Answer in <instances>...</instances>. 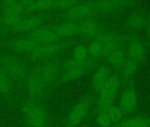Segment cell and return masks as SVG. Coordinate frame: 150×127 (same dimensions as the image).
I'll return each instance as SVG.
<instances>
[{"label":"cell","instance_id":"cell-1","mask_svg":"<svg viewBox=\"0 0 150 127\" xmlns=\"http://www.w3.org/2000/svg\"><path fill=\"white\" fill-rule=\"evenodd\" d=\"M21 109L28 127H49L47 112L39 101L25 99L21 102Z\"/></svg>","mask_w":150,"mask_h":127},{"label":"cell","instance_id":"cell-2","mask_svg":"<svg viewBox=\"0 0 150 127\" xmlns=\"http://www.w3.org/2000/svg\"><path fill=\"white\" fill-rule=\"evenodd\" d=\"M0 68L10 77L13 83H26L29 71L25 64L17 57L6 53H0Z\"/></svg>","mask_w":150,"mask_h":127},{"label":"cell","instance_id":"cell-3","mask_svg":"<svg viewBox=\"0 0 150 127\" xmlns=\"http://www.w3.org/2000/svg\"><path fill=\"white\" fill-rule=\"evenodd\" d=\"M64 64V62L60 59L50 58L44 60L35 67L42 77L48 89L59 80Z\"/></svg>","mask_w":150,"mask_h":127},{"label":"cell","instance_id":"cell-4","mask_svg":"<svg viewBox=\"0 0 150 127\" xmlns=\"http://www.w3.org/2000/svg\"><path fill=\"white\" fill-rule=\"evenodd\" d=\"M97 13L96 2H80L78 5L63 13L65 21L80 22L91 19Z\"/></svg>","mask_w":150,"mask_h":127},{"label":"cell","instance_id":"cell-5","mask_svg":"<svg viewBox=\"0 0 150 127\" xmlns=\"http://www.w3.org/2000/svg\"><path fill=\"white\" fill-rule=\"evenodd\" d=\"M92 61H88L86 63H78L72 60L71 58L64 62L59 77L60 82H69L81 77L88 71H89L92 66Z\"/></svg>","mask_w":150,"mask_h":127},{"label":"cell","instance_id":"cell-6","mask_svg":"<svg viewBox=\"0 0 150 127\" xmlns=\"http://www.w3.org/2000/svg\"><path fill=\"white\" fill-rule=\"evenodd\" d=\"M26 84L29 98L35 101L40 102V99H42L49 90L42 77L35 68L29 71Z\"/></svg>","mask_w":150,"mask_h":127},{"label":"cell","instance_id":"cell-7","mask_svg":"<svg viewBox=\"0 0 150 127\" xmlns=\"http://www.w3.org/2000/svg\"><path fill=\"white\" fill-rule=\"evenodd\" d=\"M119 86H120V80L117 76L113 75L109 78L104 87L99 92L100 95L97 104L98 111H102L111 106L116 97V95L119 89Z\"/></svg>","mask_w":150,"mask_h":127},{"label":"cell","instance_id":"cell-8","mask_svg":"<svg viewBox=\"0 0 150 127\" xmlns=\"http://www.w3.org/2000/svg\"><path fill=\"white\" fill-rule=\"evenodd\" d=\"M69 46L68 42H55L50 43H39L38 46L28 55L35 60L50 59L56 55L65 50Z\"/></svg>","mask_w":150,"mask_h":127},{"label":"cell","instance_id":"cell-9","mask_svg":"<svg viewBox=\"0 0 150 127\" xmlns=\"http://www.w3.org/2000/svg\"><path fill=\"white\" fill-rule=\"evenodd\" d=\"M50 17L46 14H32L24 16L19 24L12 30L16 33H31L41 28L46 27Z\"/></svg>","mask_w":150,"mask_h":127},{"label":"cell","instance_id":"cell-10","mask_svg":"<svg viewBox=\"0 0 150 127\" xmlns=\"http://www.w3.org/2000/svg\"><path fill=\"white\" fill-rule=\"evenodd\" d=\"M91 102L92 100L89 96H86L79 101L72 108L68 117L66 118L64 127H77L87 116Z\"/></svg>","mask_w":150,"mask_h":127},{"label":"cell","instance_id":"cell-11","mask_svg":"<svg viewBox=\"0 0 150 127\" xmlns=\"http://www.w3.org/2000/svg\"><path fill=\"white\" fill-rule=\"evenodd\" d=\"M122 110L118 107L110 106L102 111H99L96 116V123L102 127H108L122 118Z\"/></svg>","mask_w":150,"mask_h":127},{"label":"cell","instance_id":"cell-12","mask_svg":"<svg viewBox=\"0 0 150 127\" xmlns=\"http://www.w3.org/2000/svg\"><path fill=\"white\" fill-rule=\"evenodd\" d=\"M38 44L39 43L34 42L33 40H31L30 38L27 36V37L18 38V39L9 41L6 43V48L10 49L11 50L14 52L26 54L28 56L38 46Z\"/></svg>","mask_w":150,"mask_h":127},{"label":"cell","instance_id":"cell-13","mask_svg":"<svg viewBox=\"0 0 150 127\" xmlns=\"http://www.w3.org/2000/svg\"><path fill=\"white\" fill-rule=\"evenodd\" d=\"M28 37L37 43H50V42L61 41L57 36L52 26L51 27L46 26L35 31H33L28 34Z\"/></svg>","mask_w":150,"mask_h":127},{"label":"cell","instance_id":"cell-14","mask_svg":"<svg viewBox=\"0 0 150 127\" xmlns=\"http://www.w3.org/2000/svg\"><path fill=\"white\" fill-rule=\"evenodd\" d=\"M78 35L88 37V38H96L102 34L101 25L91 19L78 22Z\"/></svg>","mask_w":150,"mask_h":127},{"label":"cell","instance_id":"cell-15","mask_svg":"<svg viewBox=\"0 0 150 127\" xmlns=\"http://www.w3.org/2000/svg\"><path fill=\"white\" fill-rule=\"evenodd\" d=\"M53 29L59 40H64L68 37L78 35V22L64 21L63 23L52 26Z\"/></svg>","mask_w":150,"mask_h":127},{"label":"cell","instance_id":"cell-16","mask_svg":"<svg viewBox=\"0 0 150 127\" xmlns=\"http://www.w3.org/2000/svg\"><path fill=\"white\" fill-rule=\"evenodd\" d=\"M137 105V94L133 87L126 88L120 97L119 109L125 112H130L135 109Z\"/></svg>","mask_w":150,"mask_h":127},{"label":"cell","instance_id":"cell-17","mask_svg":"<svg viewBox=\"0 0 150 127\" xmlns=\"http://www.w3.org/2000/svg\"><path fill=\"white\" fill-rule=\"evenodd\" d=\"M56 0H29L24 1V5L27 8V11L30 13L33 12H46L54 10Z\"/></svg>","mask_w":150,"mask_h":127},{"label":"cell","instance_id":"cell-18","mask_svg":"<svg viewBox=\"0 0 150 127\" xmlns=\"http://www.w3.org/2000/svg\"><path fill=\"white\" fill-rule=\"evenodd\" d=\"M88 57L92 62L98 60L103 56H104V44L103 34L93 39V41L88 47Z\"/></svg>","mask_w":150,"mask_h":127},{"label":"cell","instance_id":"cell-19","mask_svg":"<svg viewBox=\"0 0 150 127\" xmlns=\"http://www.w3.org/2000/svg\"><path fill=\"white\" fill-rule=\"evenodd\" d=\"M104 56H106V59L110 65L116 68L122 67L125 61V52L121 45H118L110 50H108Z\"/></svg>","mask_w":150,"mask_h":127},{"label":"cell","instance_id":"cell-20","mask_svg":"<svg viewBox=\"0 0 150 127\" xmlns=\"http://www.w3.org/2000/svg\"><path fill=\"white\" fill-rule=\"evenodd\" d=\"M128 51H129V58H132V60L139 64L145 56L146 49L143 42L139 39L134 38L131 40L129 43Z\"/></svg>","mask_w":150,"mask_h":127},{"label":"cell","instance_id":"cell-21","mask_svg":"<svg viewBox=\"0 0 150 127\" xmlns=\"http://www.w3.org/2000/svg\"><path fill=\"white\" fill-rule=\"evenodd\" d=\"M10 77L0 68V94L6 100H11L13 95L14 86Z\"/></svg>","mask_w":150,"mask_h":127},{"label":"cell","instance_id":"cell-22","mask_svg":"<svg viewBox=\"0 0 150 127\" xmlns=\"http://www.w3.org/2000/svg\"><path fill=\"white\" fill-rule=\"evenodd\" d=\"M26 15L10 13V12H1L0 13V25L4 28L12 31L21 21V20Z\"/></svg>","mask_w":150,"mask_h":127},{"label":"cell","instance_id":"cell-23","mask_svg":"<svg viewBox=\"0 0 150 127\" xmlns=\"http://www.w3.org/2000/svg\"><path fill=\"white\" fill-rule=\"evenodd\" d=\"M0 10L1 12H10L27 15L28 12L24 5V1H4L0 3Z\"/></svg>","mask_w":150,"mask_h":127},{"label":"cell","instance_id":"cell-24","mask_svg":"<svg viewBox=\"0 0 150 127\" xmlns=\"http://www.w3.org/2000/svg\"><path fill=\"white\" fill-rule=\"evenodd\" d=\"M110 77V72L106 66H101L97 69L93 77V84L97 92H100L102 90Z\"/></svg>","mask_w":150,"mask_h":127},{"label":"cell","instance_id":"cell-25","mask_svg":"<svg viewBox=\"0 0 150 127\" xmlns=\"http://www.w3.org/2000/svg\"><path fill=\"white\" fill-rule=\"evenodd\" d=\"M128 4V2L125 1H97L96 2V6L97 13L99 12H110L116 9H118Z\"/></svg>","mask_w":150,"mask_h":127},{"label":"cell","instance_id":"cell-26","mask_svg":"<svg viewBox=\"0 0 150 127\" xmlns=\"http://www.w3.org/2000/svg\"><path fill=\"white\" fill-rule=\"evenodd\" d=\"M72 60L78 63H86L88 61H91L88 57V48L83 45L80 44L76 48H75L73 53H72Z\"/></svg>","mask_w":150,"mask_h":127},{"label":"cell","instance_id":"cell-27","mask_svg":"<svg viewBox=\"0 0 150 127\" xmlns=\"http://www.w3.org/2000/svg\"><path fill=\"white\" fill-rule=\"evenodd\" d=\"M138 66H139V63L138 62H136V61L132 60V58L128 57L127 59H125L124 65L122 66V74H123V76L125 77V78H129V77L132 76L135 73Z\"/></svg>","mask_w":150,"mask_h":127},{"label":"cell","instance_id":"cell-28","mask_svg":"<svg viewBox=\"0 0 150 127\" xmlns=\"http://www.w3.org/2000/svg\"><path fill=\"white\" fill-rule=\"evenodd\" d=\"M121 127H150L149 120L142 117L126 119L121 123Z\"/></svg>","mask_w":150,"mask_h":127},{"label":"cell","instance_id":"cell-29","mask_svg":"<svg viewBox=\"0 0 150 127\" xmlns=\"http://www.w3.org/2000/svg\"><path fill=\"white\" fill-rule=\"evenodd\" d=\"M126 23L131 28L136 29L142 27V25L144 24V18L139 13H134L128 17Z\"/></svg>","mask_w":150,"mask_h":127},{"label":"cell","instance_id":"cell-30","mask_svg":"<svg viewBox=\"0 0 150 127\" xmlns=\"http://www.w3.org/2000/svg\"><path fill=\"white\" fill-rule=\"evenodd\" d=\"M79 3V1H72V0H57V1H56L54 10L64 13L76 5H78Z\"/></svg>","mask_w":150,"mask_h":127},{"label":"cell","instance_id":"cell-31","mask_svg":"<svg viewBox=\"0 0 150 127\" xmlns=\"http://www.w3.org/2000/svg\"><path fill=\"white\" fill-rule=\"evenodd\" d=\"M146 30H147V33H148V35L150 36V20L147 22V27H146Z\"/></svg>","mask_w":150,"mask_h":127},{"label":"cell","instance_id":"cell-32","mask_svg":"<svg viewBox=\"0 0 150 127\" xmlns=\"http://www.w3.org/2000/svg\"><path fill=\"white\" fill-rule=\"evenodd\" d=\"M149 123H150V120H149Z\"/></svg>","mask_w":150,"mask_h":127}]
</instances>
